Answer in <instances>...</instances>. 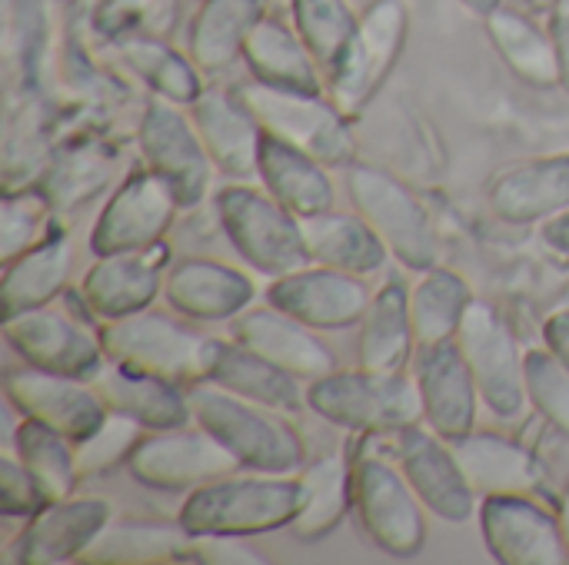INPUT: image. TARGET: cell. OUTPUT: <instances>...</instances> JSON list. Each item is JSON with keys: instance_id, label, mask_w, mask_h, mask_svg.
Instances as JSON below:
<instances>
[{"instance_id": "cell-1", "label": "cell", "mask_w": 569, "mask_h": 565, "mask_svg": "<svg viewBox=\"0 0 569 565\" xmlns=\"http://www.w3.org/2000/svg\"><path fill=\"white\" fill-rule=\"evenodd\" d=\"M303 503V490L297 473H253L237 470L227 473L193 493H187L177 523L190 536H263L277 529H290Z\"/></svg>"}, {"instance_id": "cell-2", "label": "cell", "mask_w": 569, "mask_h": 565, "mask_svg": "<svg viewBox=\"0 0 569 565\" xmlns=\"http://www.w3.org/2000/svg\"><path fill=\"white\" fill-rule=\"evenodd\" d=\"M190 410L193 423L223 443L243 470L293 476L307 463L303 436L280 410L250 403L213 383L190 386Z\"/></svg>"}, {"instance_id": "cell-3", "label": "cell", "mask_w": 569, "mask_h": 565, "mask_svg": "<svg viewBox=\"0 0 569 565\" xmlns=\"http://www.w3.org/2000/svg\"><path fill=\"white\" fill-rule=\"evenodd\" d=\"M103 353L110 363L170 380L177 386H197L207 383L210 360L217 336L200 333L190 326L187 316L167 310H140L123 320L97 323Z\"/></svg>"}, {"instance_id": "cell-4", "label": "cell", "mask_w": 569, "mask_h": 565, "mask_svg": "<svg viewBox=\"0 0 569 565\" xmlns=\"http://www.w3.org/2000/svg\"><path fill=\"white\" fill-rule=\"evenodd\" d=\"M307 406L347 430L370 436H397L423 423V400L413 373H380V370H333L307 383Z\"/></svg>"}, {"instance_id": "cell-5", "label": "cell", "mask_w": 569, "mask_h": 565, "mask_svg": "<svg viewBox=\"0 0 569 565\" xmlns=\"http://www.w3.org/2000/svg\"><path fill=\"white\" fill-rule=\"evenodd\" d=\"M213 210L237 256L260 276H283L310 263L300 216L273 200L263 186L233 180L213 193Z\"/></svg>"}, {"instance_id": "cell-6", "label": "cell", "mask_w": 569, "mask_h": 565, "mask_svg": "<svg viewBox=\"0 0 569 565\" xmlns=\"http://www.w3.org/2000/svg\"><path fill=\"white\" fill-rule=\"evenodd\" d=\"M410 37L407 0H373L360 10V20L333 63L327 67V97L353 120L380 93Z\"/></svg>"}, {"instance_id": "cell-7", "label": "cell", "mask_w": 569, "mask_h": 565, "mask_svg": "<svg viewBox=\"0 0 569 565\" xmlns=\"http://www.w3.org/2000/svg\"><path fill=\"white\" fill-rule=\"evenodd\" d=\"M347 196L350 206L377 230L390 256L413 273L440 263V240L423 200L390 170L373 163H350Z\"/></svg>"}, {"instance_id": "cell-8", "label": "cell", "mask_w": 569, "mask_h": 565, "mask_svg": "<svg viewBox=\"0 0 569 565\" xmlns=\"http://www.w3.org/2000/svg\"><path fill=\"white\" fill-rule=\"evenodd\" d=\"M457 343L470 363L483 410L500 423H520L530 410L527 350H520L513 323L487 300H473Z\"/></svg>"}, {"instance_id": "cell-9", "label": "cell", "mask_w": 569, "mask_h": 565, "mask_svg": "<svg viewBox=\"0 0 569 565\" xmlns=\"http://www.w3.org/2000/svg\"><path fill=\"white\" fill-rule=\"evenodd\" d=\"M240 97L257 113L263 133H273L327 167H350L357 153V140L350 130V117L327 97V93H303V90H283L260 80H247L237 87Z\"/></svg>"}, {"instance_id": "cell-10", "label": "cell", "mask_w": 569, "mask_h": 565, "mask_svg": "<svg viewBox=\"0 0 569 565\" xmlns=\"http://www.w3.org/2000/svg\"><path fill=\"white\" fill-rule=\"evenodd\" d=\"M137 150L143 167L170 183L180 210H197L210 196L217 167L187 107L150 93L137 120Z\"/></svg>"}, {"instance_id": "cell-11", "label": "cell", "mask_w": 569, "mask_h": 565, "mask_svg": "<svg viewBox=\"0 0 569 565\" xmlns=\"http://www.w3.org/2000/svg\"><path fill=\"white\" fill-rule=\"evenodd\" d=\"M353 513L367 539L390 559H413L427 543V506L400 466L383 456L353 463Z\"/></svg>"}, {"instance_id": "cell-12", "label": "cell", "mask_w": 569, "mask_h": 565, "mask_svg": "<svg viewBox=\"0 0 569 565\" xmlns=\"http://www.w3.org/2000/svg\"><path fill=\"white\" fill-rule=\"evenodd\" d=\"M237 470V456L197 423L147 433L127 460V473L157 493H193Z\"/></svg>"}, {"instance_id": "cell-13", "label": "cell", "mask_w": 569, "mask_h": 565, "mask_svg": "<svg viewBox=\"0 0 569 565\" xmlns=\"http://www.w3.org/2000/svg\"><path fill=\"white\" fill-rule=\"evenodd\" d=\"M177 213H180V200L170 190V183L153 170L137 167L107 196L90 230V253L107 256V253L147 250L153 243H163Z\"/></svg>"}, {"instance_id": "cell-14", "label": "cell", "mask_w": 569, "mask_h": 565, "mask_svg": "<svg viewBox=\"0 0 569 565\" xmlns=\"http://www.w3.org/2000/svg\"><path fill=\"white\" fill-rule=\"evenodd\" d=\"M3 343L27 366L77 380H93V373L107 363L100 333L53 303L3 316Z\"/></svg>"}, {"instance_id": "cell-15", "label": "cell", "mask_w": 569, "mask_h": 565, "mask_svg": "<svg viewBox=\"0 0 569 565\" xmlns=\"http://www.w3.org/2000/svg\"><path fill=\"white\" fill-rule=\"evenodd\" d=\"M397 466L440 523L463 526L480 513V493L463 473L453 443L437 436L427 423L397 433Z\"/></svg>"}, {"instance_id": "cell-16", "label": "cell", "mask_w": 569, "mask_h": 565, "mask_svg": "<svg viewBox=\"0 0 569 565\" xmlns=\"http://www.w3.org/2000/svg\"><path fill=\"white\" fill-rule=\"evenodd\" d=\"M263 300L293 320L307 323L317 333H333V330H350L360 326L373 290L363 276L307 263L293 273H283L270 280Z\"/></svg>"}, {"instance_id": "cell-17", "label": "cell", "mask_w": 569, "mask_h": 565, "mask_svg": "<svg viewBox=\"0 0 569 565\" xmlns=\"http://www.w3.org/2000/svg\"><path fill=\"white\" fill-rule=\"evenodd\" d=\"M3 396L20 420H37L73 443L87 440L110 413L90 380L47 373L27 363L3 373Z\"/></svg>"}, {"instance_id": "cell-18", "label": "cell", "mask_w": 569, "mask_h": 565, "mask_svg": "<svg viewBox=\"0 0 569 565\" xmlns=\"http://www.w3.org/2000/svg\"><path fill=\"white\" fill-rule=\"evenodd\" d=\"M480 533L500 565H567L569 546L560 516L533 496H483Z\"/></svg>"}, {"instance_id": "cell-19", "label": "cell", "mask_w": 569, "mask_h": 565, "mask_svg": "<svg viewBox=\"0 0 569 565\" xmlns=\"http://www.w3.org/2000/svg\"><path fill=\"white\" fill-rule=\"evenodd\" d=\"M167 270H170L167 243L97 256L80 280V303L97 323L133 316L140 310H150L157 296H163Z\"/></svg>"}, {"instance_id": "cell-20", "label": "cell", "mask_w": 569, "mask_h": 565, "mask_svg": "<svg viewBox=\"0 0 569 565\" xmlns=\"http://www.w3.org/2000/svg\"><path fill=\"white\" fill-rule=\"evenodd\" d=\"M413 380L423 400V423L447 443L463 440L477 430L480 390L470 363L457 340L440 346H423L413 356Z\"/></svg>"}, {"instance_id": "cell-21", "label": "cell", "mask_w": 569, "mask_h": 565, "mask_svg": "<svg viewBox=\"0 0 569 565\" xmlns=\"http://www.w3.org/2000/svg\"><path fill=\"white\" fill-rule=\"evenodd\" d=\"M110 519H113L110 506L93 496H70V500L47 503L37 516L27 519L23 533L10 543L7 563H80Z\"/></svg>"}, {"instance_id": "cell-22", "label": "cell", "mask_w": 569, "mask_h": 565, "mask_svg": "<svg viewBox=\"0 0 569 565\" xmlns=\"http://www.w3.org/2000/svg\"><path fill=\"white\" fill-rule=\"evenodd\" d=\"M230 336L240 346L277 363L280 370L293 373L303 383H313V380L340 370L337 353L320 340L317 330H310L307 323L293 320L290 313L270 306L267 300L260 306H247L237 320H230Z\"/></svg>"}, {"instance_id": "cell-23", "label": "cell", "mask_w": 569, "mask_h": 565, "mask_svg": "<svg viewBox=\"0 0 569 565\" xmlns=\"http://www.w3.org/2000/svg\"><path fill=\"white\" fill-rule=\"evenodd\" d=\"M253 280L220 260H177L163 280V303L190 323H230L253 306Z\"/></svg>"}, {"instance_id": "cell-24", "label": "cell", "mask_w": 569, "mask_h": 565, "mask_svg": "<svg viewBox=\"0 0 569 565\" xmlns=\"http://www.w3.org/2000/svg\"><path fill=\"white\" fill-rule=\"evenodd\" d=\"M187 110L220 173H227L230 180L257 176L263 127L240 90L207 87Z\"/></svg>"}, {"instance_id": "cell-25", "label": "cell", "mask_w": 569, "mask_h": 565, "mask_svg": "<svg viewBox=\"0 0 569 565\" xmlns=\"http://www.w3.org/2000/svg\"><path fill=\"white\" fill-rule=\"evenodd\" d=\"M497 220L513 226L547 223L569 206V153L533 157L500 170L487 186Z\"/></svg>"}, {"instance_id": "cell-26", "label": "cell", "mask_w": 569, "mask_h": 565, "mask_svg": "<svg viewBox=\"0 0 569 565\" xmlns=\"http://www.w3.org/2000/svg\"><path fill=\"white\" fill-rule=\"evenodd\" d=\"M90 386L100 393L103 406L110 413L130 416L133 423H140L147 433L157 430H177L193 423V410H190V390L177 386L170 380L160 376H147L117 363H103Z\"/></svg>"}, {"instance_id": "cell-27", "label": "cell", "mask_w": 569, "mask_h": 565, "mask_svg": "<svg viewBox=\"0 0 569 565\" xmlns=\"http://www.w3.org/2000/svg\"><path fill=\"white\" fill-rule=\"evenodd\" d=\"M453 453L480 496H537L547 483V470L533 450L503 433L473 430L453 440Z\"/></svg>"}, {"instance_id": "cell-28", "label": "cell", "mask_w": 569, "mask_h": 565, "mask_svg": "<svg viewBox=\"0 0 569 565\" xmlns=\"http://www.w3.org/2000/svg\"><path fill=\"white\" fill-rule=\"evenodd\" d=\"M243 63L253 80L283 87V90H303V93H327V70L313 57V50L303 43L293 23L283 20V13H267L243 43Z\"/></svg>"}, {"instance_id": "cell-29", "label": "cell", "mask_w": 569, "mask_h": 565, "mask_svg": "<svg viewBox=\"0 0 569 565\" xmlns=\"http://www.w3.org/2000/svg\"><path fill=\"white\" fill-rule=\"evenodd\" d=\"M257 180L273 200H280L297 216H313L337 203L330 167L273 133H263Z\"/></svg>"}, {"instance_id": "cell-30", "label": "cell", "mask_w": 569, "mask_h": 565, "mask_svg": "<svg viewBox=\"0 0 569 565\" xmlns=\"http://www.w3.org/2000/svg\"><path fill=\"white\" fill-rule=\"evenodd\" d=\"M300 230H303L310 263L333 266V270H343V273H353L363 280L380 273L390 256L387 243L377 236V230L357 210L330 206L323 213L300 216Z\"/></svg>"}, {"instance_id": "cell-31", "label": "cell", "mask_w": 569, "mask_h": 565, "mask_svg": "<svg viewBox=\"0 0 569 565\" xmlns=\"http://www.w3.org/2000/svg\"><path fill=\"white\" fill-rule=\"evenodd\" d=\"M417 356V333L410 316V286L400 276H387L373 293L357 336V366L400 373Z\"/></svg>"}, {"instance_id": "cell-32", "label": "cell", "mask_w": 569, "mask_h": 565, "mask_svg": "<svg viewBox=\"0 0 569 565\" xmlns=\"http://www.w3.org/2000/svg\"><path fill=\"white\" fill-rule=\"evenodd\" d=\"M207 383H213L220 390H230V393H237V396H243L250 403L280 410L287 416H293V413H300L307 406V386H300L303 380H297L293 373H287L277 363L263 360L260 353L240 346L233 336L230 340L217 336Z\"/></svg>"}, {"instance_id": "cell-33", "label": "cell", "mask_w": 569, "mask_h": 565, "mask_svg": "<svg viewBox=\"0 0 569 565\" xmlns=\"http://www.w3.org/2000/svg\"><path fill=\"white\" fill-rule=\"evenodd\" d=\"M483 30L490 37L497 57L507 63V70L517 80H523L527 87H537V90L563 87L553 37L533 17L500 3L490 13H483Z\"/></svg>"}, {"instance_id": "cell-34", "label": "cell", "mask_w": 569, "mask_h": 565, "mask_svg": "<svg viewBox=\"0 0 569 565\" xmlns=\"http://www.w3.org/2000/svg\"><path fill=\"white\" fill-rule=\"evenodd\" d=\"M73 273V240L53 230L43 243L3 263L0 280V313L17 316L23 310H37L53 303Z\"/></svg>"}, {"instance_id": "cell-35", "label": "cell", "mask_w": 569, "mask_h": 565, "mask_svg": "<svg viewBox=\"0 0 569 565\" xmlns=\"http://www.w3.org/2000/svg\"><path fill=\"white\" fill-rule=\"evenodd\" d=\"M267 13H273L267 0H200L187 33V53L203 73H223L243 60V43Z\"/></svg>"}, {"instance_id": "cell-36", "label": "cell", "mask_w": 569, "mask_h": 565, "mask_svg": "<svg viewBox=\"0 0 569 565\" xmlns=\"http://www.w3.org/2000/svg\"><path fill=\"white\" fill-rule=\"evenodd\" d=\"M197 536H190L180 523H107V529L83 553V565H157L193 563Z\"/></svg>"}, {"instance_id": "cell-37", "label": "cell", "mask_w": 569, "mask_h": 565, "mask_svg": "<svg viewBox=\"0 0 569 565\" xmlns=\"http://www.w3.org/2000/svg\"><path fill=\"white\" fill-rule=\"evenodd\" d=\"M117 60L153 93L170 103L190 107L207 87L203 70L193 63L190 53L170 47L160 33H133L117 40Z\"/></svg>"}, {"instance_id": "cell-38", "label": "cell", "mask_w": 569, "mask_h": 565, "mask_svg": "<svg viewBox=\"0 0 569 565\" xmlns=\"http://www.w3.org/2000/svg\"><path fill=\"white\" fill-rule=\"evenodd\" d=\"M297 480L303 503L290 523V533L303 543L330 536L353 509V466L343 453H327L313 463H303Z\"/></svg>"}, {"instance_id": "cell-39", "label": "cell", "mask_w": 569, "mask_h": 565, "mask_svg": "<svg viewBox=\"0 0 569 565\" xmlns=\"http://www.w3.org/2000/svg\"><path fill=\"white\" fill-rule=\"evenodd\" d=\"M473 300L477 296L470 283L457 270H447L437 263L417 273V283L410 286V316H413L417 350L457 340Z\"/></svg>"}, {"instance_id": "cell-40", "label": "cell", "mask_w": 569, "mask_h": 565, "mask_svg": "<svg viewBox=\"0 0 569 565\" xmlns=\"http://www.w3.org/2000/svg\"><path fill=\"white\" fill-rule=\"evenodd\" d=\"M117 173V153L90 143V140H73L67 147L50 150V160L37 180V186L47 193L53 210H73L93 200L97 193L107 190V183Z\"/></svg>"}, {"instance_id": "cell-41", "label": "cell", "mask_w": 569, "mask_h": 565, "mask_svg": "<svg viewBox=\"0 0 569 565\" xmlns=\"http://www.w3.org/2000/svg\"><path fill=\"white\" fill-rule=\"evenodd\" d=\"M13 453L20 456V463L30 470V476L43 490L47 503L77 496V486L83 476L77 466L73 440H67L63 433H57L37 420H20V426L13 430Z\"/></svg>"}, {"instance_id": "cell-42", "label": "cell", "mask_w": 569, "mask_h": 565, "mask_svg": "<svg viewBox=\"0 0 569 565\" xmlns=\"http://www.w3.org/2000/svg\"><path fill=\"white\" fill-rule=\"evenodd\" d=\"M53 203L40 186L3 190L0 203V260H13L53 233Z\"/></svg>"}, {"instance_id": "cell-43", "label": "cell", "mask_w": 569, "mask_h": 565, "mask_svg": "<svg viewBox=\"0 0 569 565\" xmlns=\"http://www.w3.org/2000/svg\"><path fill=\"white\" fill-rule=\"evenodd\" d=\"M360 13L347 0H293L290 3V23L303 37V43L313 50V57L323 63V70L333 63L347 37L353 33Z\"/></svg>"}, {"instance_id": "cell-44", "label": "cell", "mask_w": 569, "mask_h": 565, "mask_svg": "<svg viewBox=\"0 0 569 565\" xmlns=\"http://www.w3.org/2000/svg\"><path fill=\"white\" fill-rule=\"evenodd\" d=\"M527 396L557 433L569 436V366L543 343L527 350Z\"/></svg>"}, {"instance_id": "cell-45", "label": "cell", "mask_w": 569, "mask_h": 565, "mask_svg": "<svg viewBox=\"0 0 569 565\" xmlns=\"http://www.w3.org/2000/svg\"><path fill=\"white\" fill-rule=\"evenodd\" d=\"M147 436V430L140 423H133L130 416H120V413H107V420L87 436L77 443V466H80V476L90 480V476H103L110 473L113 466H127V460L133 456L137 443Z\"/></svg>"}, {"instance_id": "cell-46", "label": "cell", "mask_w": 569, "mask_h": 565, "mask_svg": "<svg viewBox=\"0 0 569 565\" xmlns=\"http://www.w3.org/2000/svg\"><path fill=\"white\" fill-rule=\"evenodd\" d=\"M47 506L43 490L30 476V470L20 463L13 450L0 453V513L10 519H30Z\"/></svg>"}, {"instance_id": "cell-47", "label": "cell", "mask_w": 569, "mask_h": 565, "mask_svg": "<svg viewBox=\"0 0 569 565\" xmlns=\"http://www.w3.org/2000/svg\"><path fill=\"white\" fill-rule=\"evenodd\" d=\"M207 565H263L270 559L247 549L237 536H197V559Z\"/></svg>"}, {"instance_id": "cell-48", "label": "cell", "mask_w": 569, "mask_h": 565, "mask_svg": "<svg viewBox=\"0 0 569 565\" xmlns=\"http://www.w3.org/2000/svg\"><path fill=\"white\" fill-rule=\"evenodd\" d=\"M547 30L553 37L557 57H560V73H563V90L569 93V0H557L547 10Z\"/></svg>"}, {"instance_id": "cell-49", "label": "cell", "mask_w": 569, "mask_h": 565, "mask_svg": "<svg viewBox=\"0 0 569 565\" xmlns=\"http://www.w3.org/2000/svg\"><path fill=\"white\" fill-rule=\"evenodd\" d=\"M540 240H543V246H547L553 256H560L563 263H569V206L563 213H557V216H550V220L543 223Z\"/></svg>"}, {"instance_id": "cell-50", "label": "cell", "mask_w": 569, "mask_h": 565, "mask_svg": "<svg viewBox=\"0 0 569 565\" xmlns=\"http://www.w3.org/2000/svg\"><path fill=\"white\" fill-rule=\"evenodd\" d=\"M543 343L569 366V310H557L543 320Z\"/></svg>"}, {"instance_id": "cell-51", "label": "cell", "mask_w": 569, "mask_h": 565, "mask_svg": "<svg viewBox=\"0 0 569 565\" xmlns=\"http://www.w3.org/2000/svg\"><path fill=\"white\" fill-rule=\"evenodd\" d=\"M557 516H560V526H563V536H567V546H569V483L563 486V493H560Z\"/></svg>"}, {"instance_id": "cell-52", "label": "cell", "mask_w": 569, "mask_h": 565, "mask_svg": "<svg viewBox=\"0 0 569 565\" xmlns=\"http://www.w3.org/2000/svg\"><path fill=\"white\" fill-rule=\"evenodd\" d=\"M470 13H477V17H483V13H490L493 7H500L503 0H460Z\"/></svg>"}, {"instance_id": "cell-53", "label": "cell", "mask_w": 569, "mask_h": 565, "mask_svg": "<svg viewBox=\"0 0 569 565\" xmlns=\"http://www.w3.org/2000/svg\"><path fill=\"white\" fill-rule=\"evenodd\" d=\"M267 3H270L273 13H290V3H293V0H267Z\"/></svg>"}, {"instance_id": "cell-54", "label": "cell", "mask_w": 569, "mask_h": 565, "mask_svg": "<svg viewBox=\"0 0 569 565\" xmlns=\"http://www.w3.org/2000/svg\"><path fill=\"white\" fill-rule=\"evenodd\" d=\"M527 3H530L533 10H543V13H547V10H550V7H553L557 0H527Z\"/></svg>"}]
</instances>
